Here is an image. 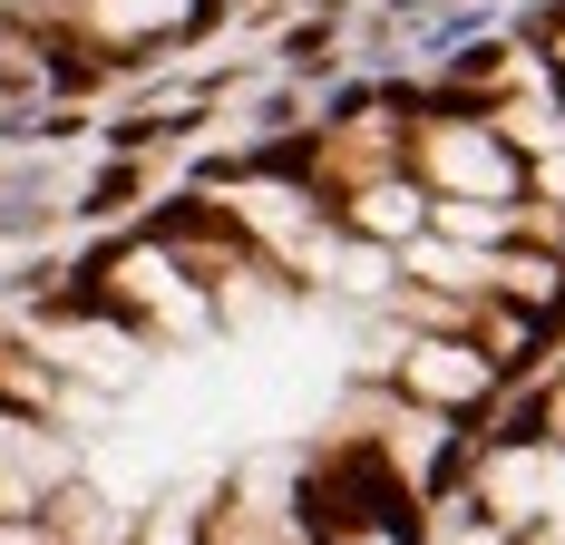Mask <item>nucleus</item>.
<instances>
[{
	"label": "nucleus",
	"mask_w": 565,
	"mask_h": 545,
	"mask_svg": "<svg viewBox=\"0 0 565 545\" xmlns=\"http://www.w3.org/2000/svg\"><path fill=\"white\" fill-rule=\"evenodd\" d=\"M0 545H50V526L40 516H0Z\"/></svg>",
	"instance_id": "obj_7"
},
{
	"label": "nucleus",
	"mask_w": 565,
	"mask_h": 545,
	"mask_svg": "<svg viewBox=\"0 0 565 545\" xmlns=\"http://www.w3.org/2000/svg\"><path fill=\"white\" fill-rule=\"evenodd\" d=\"M88 302H108L117 322H137V331H205L215 322V292L185 282V254H175L167 234H137L127 254H108Z\"/></svg>",
	"instance_id": "obj_1"
},
{
	"label": "nucleus",
	"mask_w": 565,
	"mask_h": 545,
	"mask_svg": "<svg viewBox=\"0 0 565 545\" xmlns=\"http://www.w3.org/2000/svg\"><path fill=\"white\" fill-rule=\"evenodd\" d=\"M536 195H565V147H556V157H536Z\"/></svg>",
	"instance_id": "obj_8"
},
{
	"label": "nucleus",
	"mask_w": 565,
	"mask_h": 545,
	"mask_svg": "<svg viewBox=\"0 0 565 545\" xmlns=\"http://www.w3.org/2000/svg\"><path fill=\"white\" fill-rule=\"evenodd\" d=\"M205 0H88V30L98 40H117V50H147V40H167V30H185Z\"/></svg>",
	"instance_id": "obj_6"
},
{
	"label": "nucleus",
	"mask_w": 565,
	"mask_h": 545,
	"mask_svg": "<svg viewBox=\"0 0 565 545\" xmlns=\"http://www.w3.org/2000/svg\"><path fill=\"white\" fill-rule=\"evenodd\" d=\"M419 175H429V195H458V205H516V185H526L516 147L488 117H429L419 127Z\"/></svg>",
	"instance_id": "obj_2"
},
{
	"label": "nucleus",
	"mask_w": 565,
	"mask_h": 545,
	"mask_svg": "<svg viewBox=\"0 0 565 545\" xmlns=\"http://www.w3.org/2000/svg\"><path fill=\"white\" fill-rule=\"evenodd\" d=\"M341 215H351L361 244H419V234H429V185H409V175H371V185L341 195Z\"/></svg>",
	"instance_id": "obj_5"
},
{
	"label": "nucleus",
	"mask_w": 565,
	"mask_h": 545,
	"mask_svg": "<svg viewBox=\"0 0 565 545\" xmlns=\"http://www.w3.org/2000/svg\"><path fill=\"white\" fill-rule=\"evenodd\" d=\"M556 68H565V20H556Z\"/></svg>",
	"instance_id": "obj_10"
},
{
	"label": "nucleus",
	"mask_w": 565,
	"mask_h": 545,
	"mask_svg": "<svg viewBox=\"0 0 565 545\" xmlns=\"http://www.w3.org/2000/svg\"><path fill=\"white\" fill-rule=\"evenodd\" d=\"M399 389H409L419 409L458 419V409H478V399L498 389V361H488L478 341H409V351H399Z\"/></svg>",
	"instance_id": "obj_4"
},
{
	"label": "nucleus",
	"mask_w": 565,
	"mask_h": 545,
	"mask_svg": "<svg viewBox=\"0 0 565 545\" xmlns=\"http://www.w3.org/2000/svg\"><path fill=\"white\" fill-rule=\"evenodd\" d=\"M449 545H516V536H508V526H458Z\"/></svg>",
	"instance_id": "obj_9"
},
{
	"label": "nucleus",
	"mask_w": 565,
	"mask_h": 545,
	"mask_svg": "<svg viewBox=\"0 0 565 545\" xmlns=\"http://www.w3.org/2000/svg\"><path fill=\"white\" fill-rule=\"evenodd\" d=\"M40 361H58L68 381H88V389H137V371H147V331L117 322L108 302H78V312L40 322Z\"/></svg>",
	"instance_id": "obj_3"
}]
</instances>
